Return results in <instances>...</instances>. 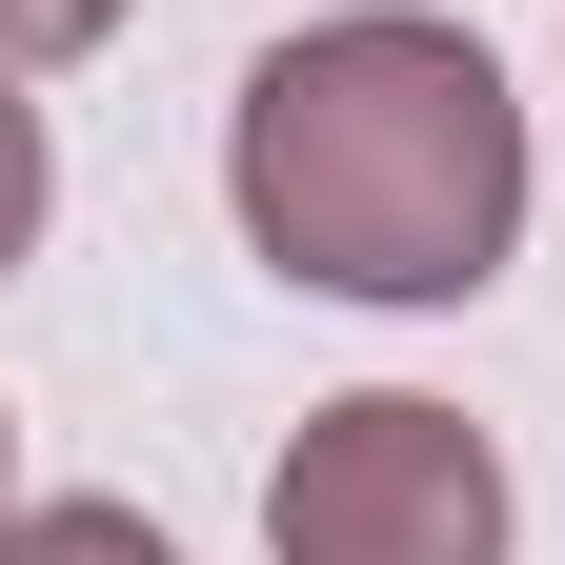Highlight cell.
<instances>
[{
	"label": "cell",
	"instance_id": "obj_2",
	"mask_svg": "<svg viewBox=\"0 0 565 565\" xmlns=\"http://www.w3.org/2000/svg\"><path fill=\"white\" fill-rule=\"evenodd\" d=\"M505 545H525L505 445L424 384H343L263 465V565H505Z\"/></svg>",
	"mask_w": 565,
	"mask_h": 565
},
{
	"label": "cell",
	"instance_id": "obj_3",
	"mask_svg": "<svg viewBox=\"0 0 565 565\" xmlns=\"http://www.w3.org/2000/svg\"><path fill=\"white\" fill-rule=\"evenodd\" d=\"M0 565H182L141 505H102V484H61V505H0Z\"/></svg>",
	"mask_w": 565,
	"mask_h": 565
},
{
	"label": "cell",
	"instance_id": "obj_5",
	"mask_svg": "<svg viewBox=\"0 0 565 565\" xmlns=\"http://www.w3.org/2000/svg\"><path fill=\"white\" fill-rule=\"evenodd\" d=\"M141 21V0H0V61H21V82H41V61H102Z\"/></svg>",
	"mask_w": 565,
	"mask_h": 565
},
{
	"label": "cell",
	"instance_id": "obj_4",
	"mask_svg": "<svg viewBox=\"0 0 565 565\" xmlns=\"http://www.w3.org/2000/svg\"><path fill=\"white\" fill-rule=\"evenodd\" d=\"M41 223H61V141H41V102H21V61H0V282L41 263Z\"/></svg>",
	"mask_w": 565,
	"mask_h": 565
},
{
	"label": "cell",
	"instance_id": "obj_1",
	"mask_svg": "<svg viewBox=\"0 0 565 565\" xmlns=\"http://www.w3.org/2000/svg\"><path fill=\"white\" fill-rule=\"evenodd\" d=\"M223 202L303 303H484L525 263V102L424 0L263 41L223 102Z\"/></svg>",
	"mask_w": 565,
	"mask_h": 565
},
{
	"label": "cell",
	"instance_id": "obj_6",
	"mask_svg": "<svg viewBox=\"0 0 565 565\" xmlns=\"http://www.w3.org/2000/svg\"><path fill=\"white\" fill-rule=\"evenodd\" d=\"M0 505H21V445H0Z\"/></svg>",
	"mask_w": 565,
	"mask_h": 565
}]
</instances>
